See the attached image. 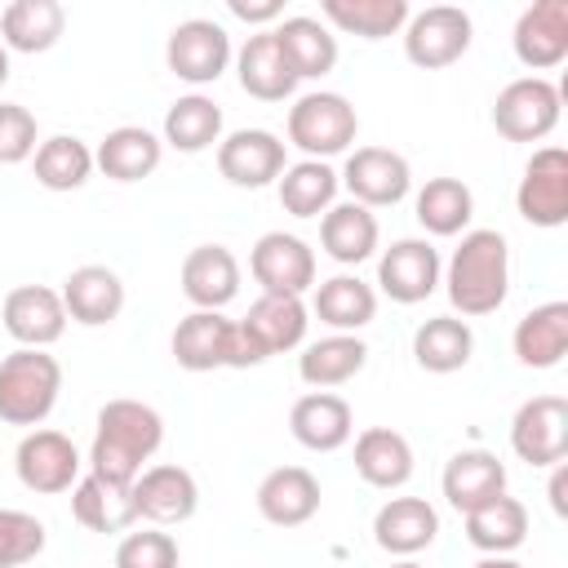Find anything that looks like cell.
Masks as SVG:
<instances>
[{
	"label": "cell",
	"mask_w": 568,
	"mask_h": 568,
	"mask_svg": "<svg viewBox=\"0 0 568 568\" xmlns=\"http://www.w3.org/2000/svg\"><path fill=\"white\" fill-rule=\"evenodd\" d=\"M164 444V417L142 399H106L98 408L93 444H89V475L133 488L146 462Z\"/></svg>",
	"instance_id": "1"
},
{
	"label": "cell",
	"mask_w": 568,
	"mask_h": 568,
	"mask_svg": "<svg viewBox=\"0 0 568 568\" xmlns=\"http://www.w3.org/2000/svg\"><path fill=\"white\" fill-rule=\"evenodd\" d=\"M444 288H448V302L462 320L493 315L510 293V244H506V235L493 231V226L462 231V244L453 248V257L444 266Z\"/></svg>",
	"instance_id": "2"
},
{
	"label": "cell",
	"mask_w": 568,
	"mask_h": 568,
	"mask_svg": "<svg viewBox=\"0 0 568 568\" xmlns=\"http://www.w3.org/2000/svg\"><path fill=\"white\" fill-rule=\"evenodd\" d=\"M169 351L178 368L186 373H213V368H257L266 364V351L244 333L240 320H226L222 311H191L178 320Z\"/></svg>",
	"instance_id": "3"
},
{
	"label": "cell",
	"mask_w": 568,
	"mask_h": 568,
	"mask_svg": "<svg viewBox=\"0 0 568 568\" xmlns=\"http://www.w3.org/2000/svg\"><path fill=\"white\" fill-rule=\"evenodd\" d=\"M62 390V364L49 351L18 346L0 359V422L9 426H40Z\"/></svg>",
	"instance_id": "4"
},
{
	"label": "cell",
	"mask_w": 568,
	"mask_h": 568,
	"mask_svg": "<svg viewBox=\"0 0 568 568\" xmlns=\"http://www.w3.org/2000/svg\"><path fill=\"white\" fill-rule=\"evenodd\" d=\"M288 146H297L306 160H328L351 151L355 133H359V115L351 106V98L333 93V89H315L302 93L288 106Z\"/></svg>",
	"instance_id": "5"
},
{
	"label": "cell",
	"mask_w": 568,
	"mask_h": 568,
	"mask_svg": "<svg viewBox=\"0 0 568 568\" xmlns=\"http://www.w3.org/2000/svg\"><path fill=\"white\" fill-rule=\"evenodd\" d=\"M80 448L71 444V435L62 430H27L13 448V470H18V484L27 493H40V497H58V493H71L75 479L84 475L80 470Z\"/></svg>",
	"instance_id": "6"
},
{
	"label": "cell",
	"mask_w": 568,
	"mask_h": 568,
	"mask_svg": "<svg viewBox=\"0 0 568 568\" xmlns=\"http://www.w3.org/2000/svg\"><path fill=\"white\" fill-rule=\"evenodd\" d=\"M231 58H235L231 36L213 18H186L164 40V62L186 84H213V80H222V71L231 67Z\"/></svg>",
	"instance_id": "7"
},
{
	"label": "cell",
	"mask_w": 568,
	"mask_h": 568,
	"mask_svg": "<svg viewBox=\"0 0 568 568\" xmlns=\"http://www.w3.org/2000/svg\"><path fill=\"white\" fill-rule=\"evenodd\" d=\"M555 124H559V89L546 75H519L493 102V129L506 142H541Z\"/></svg>",
	"instance_id": "8"
},
{
	"label": "cell",
	"mask_w": 568,
	"mask_h": 568,
	"mask_svg": "<svg viewBox=\"0 0 568 568\" xmlns=\"http://www.w3.org/2000/svg\"><path fill=\"white\" fill-rule=\"evenodd\" d=\"M470 13L457 4H430L404 22V58L422 71L453 67L470 49Z\"/></svg>",
	"instance_id": "9"
},
{
	"label": "cell",
	"mask_w": 568,
	"mask_h": 568,
	"mask_svg": "<svg viewBox=\"0 0 568 568\" xmlns=\"http://www.w3.org/2000/svg\"><path fill=\"white\" fill-rule=\"evenodd\" d=\"M510 448L528 466H559L568 457V399L532 395L510 417Z\"/></svg>",
	"instance_id": "10"
},
{
	"label": "cell",
	"mask_w": 568,
	"mask_h": 568,
	"mask_svg": "<svg viewBox=\"0 0 568 568\" xmlns=\"http://www.w3.org/2000/svg\"><path fill=\"white\" fill-rule=\"evenodd\" d=\"M515 209L524 222L555 231L568 222V155L559 146H537L515 186Z\"/></svg>",
	"instance_id": "11"
},
{
	"label": "cell",
	"mask_w": 568,
	"mask_h": 568,
	"mask_svg": "<svg viewBox=\"0 0 568 568\" xmlns=\"http://www.w3.org/2000/svg\"><path fill=\"white\" fill-rule=\"evenodd\" d=\"M337 182L351 191L355 204L364 209H390L408 195L413 186V169L399 151L390 146H355L337 173Z\"/></svg>",
	"instance_id": "12"
},
{
	"label": "cell",
	"mask_w": 568,
	"mask_h": 568,
	"mask_svg": "<svg viewBox=\"0 0 568 568\" xmlns=\"http://www.w3.org/2000/svg\"><path fill=\"white\" fill-rule=\"evenodd\" d=\"M288 142H280L271 129H235L217 142V173L240 186V191H257L280 182V173L288 169Z\"/></svg>",
	"instance_id": "13"
},
{
	"label": "cell",
	"mask_w": 568,
	"mask_h": 568,
	"mask_svg": "<svg viewBox=\"0 0 568 568\" xmlns=\"http://www.w3.org/2000/svg\"><path fill=\"white\" fill-rule=\"evenodd\" d=\"M439 275H444V262H439L435 244H430V240H417V235L395 240V244L382 248V257H377V288H382L390 302H399V306L426 302V297L439 288Z\"/></svg>",
	"instance_id": "14"
},
{
	"label": "cell",
	"mask_w": 568,
	"mask_h": 568,
	"mask_svg": "<svg viewBox=\"0 0 568 568\" xmlns=\"http://www.w3.org/2000/svg\"><path fill=\"white\" fill-rule=\"evenodd\" d=\"M248 271L262 284V293L302 297L306 288H315V248L302 235L266 231L248 253Z\"/></svg>",
	"instance_id": "15"
},
{
	"label": "cell",
	"mask_w": 568,
	"mask_h": 568,
	"mask_svg": "<svg viewBox=\"0 0 568 568\" xmlns=\"http://www.w3.org/2000/svg\"><path fill=\"white\" fill-rule=\"evenodd\" d=\"M133 506H138V519H146L151 528H173L200 510V484L186 466L160 462L133 479Z\"/></svg>",
	"instance_id": "16"
},
{
	"label": "cell",
	"mask_w": 568,
	"mask_h": 568,
	"mask_svg": "<svg viewBox=\"0 0 568 568\" xmlns=\"http://www.w3.org/2000/svg\"><path fill=\"white\" fill-rule=\"evenodd\" d=\"M0 320H4V333H9L18 346H31V351H49V346L67 333L62 293H58V288H44V284H18V288L4 297Z\"/></svg>",
	"instance_id": "17"
},
{
	"label": "cell",
	"mask_w": 568,
	"mask_h": 568,
	"mask_svg": "<svg viewBox=\"0 0 568 568\" xmlns=\"http://www.w3.org/2000/svg\"><path fill=\"white\" fill-rule=\"evenodd\" d=\"M515 58L528 71H550L568 58V0H537L515 18Z\"/></svg>",
	"instance_id": "18"
},
{
	"label": "cell",
	"mask_w": 568,
	"mask_h": 568,
	"mask_svg": "<svg viewBox=\"0 0 568 568\" xmlns=\"http://www.w3.org/2000/svg\"><path fill=\"white\" fill-rule=\"evenodd\" d=\"M439 488H444V501L457 515H470L484 501L506 493V462L488 448H462V453L448 457V466L439 475Z\"/></svg>",
	"instance_id": "19"
},
{
	"label": "cell",
	"mask_w": 568,
	"mask_h": 568,
	"mask_svg": "<svg viewBox=\"0 0 568 568\" xmlns=\"http://www.w3.org/2000/svg\"><path fill=\"white\" fill-rule=\"evenodd\" d=\"M182 293L195 311H222L240 293V262L226 244H195L182 257Z\"/></svg>",
	"instance_id": "20"
},
{
	"label": "cell",
	"mask_w": 568,
	"mask_h": 568,
	"mask_svg": "<svg viewBox=\"0 0 568 568\" xmlns=\"http://www.w3.org/2000/svg\"><path fill=\"white\" fill-rule=\"evenodd\" d=\"M62 306H67V320L84 324V328H102L111 320H120L124 311V280L102 266V262H89V266H75L67 280H62Z\"/></svg>",
	"instance_id": "21"
},
{
	"label": "cell",
	"mask_w": 568,
	"mask_h": 568,
	"mask_svg": "<svg viewBox=\"0 0 568 568\" xmlns=\"http://www.w3.org/2000/svg\"><path fill=\"white\" fill-rule=\"evenodd\" d=\"M257 515L275 528H302L320 510V479L306 466H275L257 484Z\"/></svg>",
	"instance_id": "22"
},
{
	"label": "cell",
	"mask_w": 568,
	"mask_h": 568,
	"mask_svg": "<svg viewBox=\"0 0 568 568\" xmlns=\"http://www.w3.org/2000/svg\"><path fill=\"white\" fill-rule=\"evenodd\" d=\"M235 75H240V89L248 98H257V102H284L297 89V75H293V67H288V58H284V49H280V40H275L271 27L266 31H253L240 44Z\"/></svg>",
	"instance_id": "23"
},
{
	"label": "cell",
	"mask_w": 568,
	"mask_h": 568,
	"mask_svg": "<svg viewBox=\"0 0 568 568\" xmlns=\"http://www.w3.org/2000/svg\"><path fill=\"white\" fill-rule=\"evenodd\" d=\"M435 537H439V510L426 497H390L373 515V541L395 559H413Z\"/></svg>",
	"instance_id": "24"
},
{
	"label": "cell",
	"mask_w": 568,
	"mask_h": 568,
	"mask_svg": "<svg viewBox=\"0 0 568 568\" xmlns=\"http://www.w3.org/2000/svg\"><path fill=\"white\" fill-rule=\"evenodd\" d=\"M288 430L311 453H337L355 435V413L333 390H311L288 408Z\"/></svg>",
	"instance_id": "25"
},
{
	"label": "cell",
	"mask_w": 568,
	"mask_h": 568,
	"mask_svg": "<svg viewBox=\"0 0 568 568\" xmlns=\"http://www.w3.org/2000/svg\"><path fill=\"white\" fill-rule=\"evenodd\" d=\"M244 333L271 355H284V351H297L306 342V324H311V311L302 297H284V293H262L248 315L240 320Z\"/></svg>",
	"instance_id": "26"
},
{
	"label": "cell",
	"mask_w": 568,
	"mask_h": 568,
	"mask_svg": "<svg viewBox=\"0 0 568 568\" xmlns=\"http://www.w3.org/2000/svg\"><path fill=\"white\" fill-rule=\"evenodd\" d=\"M355 475L368 488L395 493L413 479V444L390 426H368L355 435Z\"/></svg>",
	"instance_id": "27"
},
{
	"label": "cell",
	"mask_w": 568,
	"mask_h": 568,
	"mask_svg": "<svg viewBox=\"0 0 568 568\" xmlns=\"http://www.w3.org/2000/svg\"><path fill=\"white\" fill-rule=\"evenodd\" d=\"M377 240H382V226H377V213L346 200V204H333L324 217H320V248L337 262V266H359L377 253Z\"/></svg>",
	"instance_id": "28"
},
{
	"label": "cell",
	"mask_w": 568,
	"mask_h": 568,
	"mask_svg": "<svg viewBox=\"0 0 568 568\" xmlns=\"http://www.w3.org/2000/svg\"><path fill=\"white\" fill-rule=\"evenodd\" d=\"M160 160H164V142L142 124L111 129L93 151V169H102L111 182H142L160 169Z\"/></svg>",
	"instance_id": "29"
},
{
	"label": "cell",
	"mask_w": 568,
	"mask_h": 568,
	"mask_svg": "<svg viewBox=\"0 0 568 568\" xmlns=\"http://www.w3.org/2000/svg\"><path fill=\"white\" fill-rule=\"evenodd\" d=\"M515 359L524 368H555L568 355V302H541L532 306L515 333H510Z\"/></svg>",
	"instance_id": "30"
},
{
	"label": "cell",
	"mask_w": 568,
	"mask_h": 568,
	"mask_svg": "<svg viewBox=\"0 0 568 568\" xmlns=\"http://www.w3.org/2000/svg\"><path fill=\"white\" fill-rule=\"evenodd\" d=\"M67 31L58 0H13L0 9V44L13 53H49Z\"/></svg>",
	"instance_id": "31"
},
{
	"label": "cell",
	"mask_w": 568,
	"mask_h": 568,
	"mask_svg": "<svg viewBox=\"0 0 568 568\" xmlns=\"http://www.w3.org/2000/svg\"><path fill=\"white\" fill-rule=\"evenodd\" d=\"M275 40L293 67L297 80H320L337 67V36L320 22V18H306V13H293V18H280L275 27Z\"/></svg>",
	"instance_id": "32"
},
{
	"label": "cell",
	"mask_w": 568,
	"mask_h": 568,
	"mask_svg": "<svg viewBox=\"0 0 568 568\" xmlns=\"http://www.w3.org/2000/svg\"><path fill=\"white\" fill-rule=\"evenodd\" d=\"M71 515L80 528L89 532H129L138 524V506H133V488L106 484L98 475H80L71 488Z\"/></svg>",
	"instance_id": "33"
},
{
	"label": "cell",
	"mask_w": 568,
	"mask_h": 568,
	"mask_svg": "<svg viewBox=\"0 0 568 568\" xmlns=\"http://www.w3.org/2000/svg\"><path fill=\"white\" fill-rule=\"evenodd\" d=\"M364 364H368L364 337H355V333H328V337L302 346V355H297V377H302L306 386H315V390H333V386L351 382Z\"/></svg>",
	"instance_id": "34"
},
{
	"label": "cell",
	"mask_w": 568,
	"mask_h": 568,
	"mask_svg": "<svg viewBox=\"0 0 568 568\" xmlns=\"http://www.w3.org/2000/svg\"><path fill=\"white\" fill-rule=\"evenodd\" d=\"M311 311L320 315V324H328L333 333H359L364 324H373L377 315V293L373 284H364L359 275H333L315 284Z\"/></svg>",
	"instance_id": "35"
},
{
	"label": "cell",
	"mask_w": 568,
	"mask_h": 568,
	"mask_svg": "<svg viewBox=\"0 0 568 568\" xmlns=\"http://www.w3.org/2000/svg\"><path fill=\"white\" fill-rule=\"evenodd\" d=\"M470 355H475V333L457 315H430L413 333V359L426 373H439V377L444 373H457V368L470 364Z\"/></svg>",
	"instance_id": "36"
},
{
	"label": "cell",
	"mask_w": 568,
	"mask_h": 568,
	"mask_svg": "<svg viewBox=\"0 0 568 568\" xmlns=\"http://www.w3.org/2000/svg\"><path fill=\"white\" fill-rule=\"evenodd\" d=\"M462 519H466V541L484 555H510L528 537V506L519 497H506V493L484 501L479 510H470Z\"/></svg>",
	"instance_id": "37"
},
{
	"label": "cell",
	"mask_w": 568,
	"mask_h": 568,
	"mask_svg": "<svg viewBox=\"0 0 568 568\" xmlns=\"http://www.w3.org/2000/svg\"><path fill=\"white\" fill-rule=\"evenodd\" d=\"M413 213H417V222H422L426 235L448 240V235H462L470 226L475 195H470V186L462 178H426V186L413 200Z\"/></svg>",
	"instance_id": "38"
},
{
	"label": "cell",
	"mask_w": 568,
	"mask_h": 568,
	"mask_svg": "<svg viewBox=\"0 0 568 568\" xmlns=\"http://www.w3.org/2000/svg\"><path fill=\"white\" fill-rule=\"evenodd\" d=\"M337 169L328 160H297L280 173L275 191H280V204L284 213L293 217H324L337 200Z\"/></svg>",
	"instance_id": "39"
},
{
	"label": "cell",
	"mask_w": 568,
	"mask_h": 568,
	"mask_svg": "<svg viewBox=\"0 0 568 568\" xmlns=\"http://www.w3.org/2000/svg\"><path fill=\"white\" fill-rule=\"evenodd\" d=\"M320 13H324L328 27H337L346 36H359V40L399 36L404 22L413 18L408 0H324Z\"/></svg>",
	"instance_id": "40"
},
{
	"label": "cell",
	"mask_w": 568,
	"mask_h": 568,
	"mask_svg": "<svg viewBox=\"0 0 568 568\" xmlns=\"http://www.w3.org/2000/svg\"><path fill=\"white\" fill-rule=\"evenodd\" d=\"M182 155H200L222 142V106L204 93H186L164 111V138Z\"/></svg>",
	"instance_id": "41"
},
{
	"label": "cell",
	"mask_w": 568,
	"mask_h": 568,
	"mask_svg": "<svg viewBox=\"0 0 568 568\" xmlns=\"http://www.w3.org/2000/svg\"><path fill=\"white\" fill-rule=\"evenodd\" d=\"M31 169L44 191H80L93 178V151H89V142H80L71 133H53L36 146Z\"/></svg>",
	"instance_id": "42"
},
{
	"label": "cell",
	"mask_w": 568,
	"mask_h": 568,
	"mask_svg": "<svg viewBox=\"0 0 568 568\" xmlns=\"http://www.w3.org/2000/svg\"><path fill=\"white\" fill-rule=\"evenodd\" d=\"M178 564H182L178 537L151 524L138 532H124L115 546V568H178Z\"/></svg>",
	"instance_id": "43"
},
{
	"label": "cell",
	"mask_w": 568,
	"mask_h": 568,
	"mask_svg": "<svg viewBox=\"0 0 568 568\" xmlns=\"http://www.w3.org/2000/svg\"><path fill=\"white\" fill-rule=\"evenodd\" d=\"M44 550V524L27 510L0 506V568H22Z\"/></svg>",
	"instance_id": "44"
},
{
	"label": "cell",
	"mask_w": 568,
	"mask_h": 568,
	"mask_svg": "<svg viewBox=\"0 0 568 568\" xmlns=\"http://www.w3.org/2000/svg\"><path fill=\"white\" fill-rule=\"evenodd\" d=\"M40 146V124L22 102H0V164H22Z\"/></svg>",
	"instance_id": "45"
},
{
	"label": "cell",
	"mask_w": 568,
	"mask_h": 568,
	"mask_svg": "<svg viewBox=\"0 0 568 568\" xmlns=\"http://www.w3.org/2000/svg\"><path fill=\"white\" fill-rule=\"evenodd\" d=\"M226 9L240 18V22H248V27H262L266 31V22H280L284 18V4L280 0H226Z\"/></svg>",
	"instance_id": "46"
},
{
	"label": "cell",
	"mask_w": 568,
	"mask_h": 568,
	"mask_svg": "<svg viewBox=\"0 0 568 568\" xmlns=\"http://www.w3.org/2000/svg\"><path fill=\"white\" fill-rule=\"evenodd\" d=\"M546 493H550V510H555V515H564V510H568V497H564V493H568V466H564V462L555 466V475H550V488H546Z\"/></svg>",
	"instance_id": "47"
},
{
	"label": "cell",
	"mask_w": 568,
	"mask_h": 568,
	"mask_svg": "<svg viewBox=\"0 0 568 568\" xmlns=\"http://www.w3.org/2000/svg\"><path fill=\"white\" fill-rule=\"evenodd\" d=\"M475 568H524L519 559H510V555H484Z\"/></svg>",
	"instance_id": "48"
},
{
	"label": "cell",
	"mask_w": 568,
	"mask_h": 568,
	"mask_svg": "<svg viewBox=\"0 0 568 568\" xmlns=\"http://www.w3.org/2000/svg\"><path fill=\"white\" fill-rule=\"evenodd\" d=\"M4 80H9V49L0 44V89H4Z\"/></svg>",
	"instance_id": "49"
},
{
	"label": "cell",
	"mask_w": 568,
	"mask_h": 568,
	"mask_svg": "<svg viewBox=\"0 0 568 568\" xmlns=\"http://www.w3.org/2000/svg\"><path fill=\"white\" fill-rule=\"evenodd\" d=\"M390 568H426V564H417V559H395Z\"/></svg>",
	"instance_id": "50"
}]
</instances>
